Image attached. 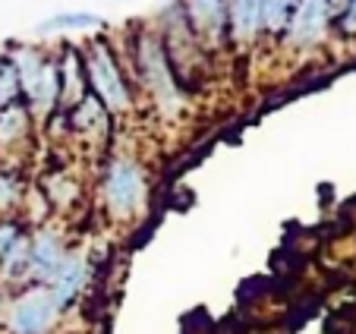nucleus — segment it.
<instances>
[{"label":"nucleus","mask_w":356,"mask_h":334,"mask_svg":"<svg viewBox=\"0 0 356 334\" xmlns=\"http://www.w3.org/2000/svg\"><path fill=\"white\" fill-rule=\"evenodd\" d=\"M57 70H60V104L76 107L86 98V82H82V70H79L76 51H67V57H63V63H57Z\"/></svg>","instance_id":"11"},{"label":"nucleus","mask_w":356,"mask_h":334,"mask_svg":"<svg viewBox=\"0 0 356 334\" xmlns=\"http://www.w3.org/2000/svg\"><path fill=\"white\" fill-rule=\"evenodd\" d=\"M86 73L92 95L104 104L108 114H127L133 107V92H129L127 79H123L120 61L114 57L108 41H92L86 47Z\"/></svg>","instance_id":"2"},{"label":"nucleus","mask_w":356,"mask_h":334,"mask_svg":"<svg viewBox=\"0 0 356 334\" xmlns=\"http://www.w3.org/2000/svg\"><path fill=\"white\" fill-rule=\"evenodd\" d=\"M47 193H51V202H54V205H70V202L79 196V186H76L70 177L57 174V177H51V183H47Z\"/></svg>","instance_id":"17"},{"label":"nucleus","mask_w":356,"mask_h":334,"mask_svg":"<svg viewBox=\"0 0 356 334\" xmlns=\"http://www.w3.org/2000/svg\"><path fill=\"white\" fill-rule=\"evenodd\" d=\"M19 95H22L19 73H16V67L10 63V57H3V63H0V107L16 104Z\"/></svg>","instance_id":"16"},{"label":"nucleus","mask_w":356,"mask_h":334,"mask_svg":"<svg viewBox=\"0 0 356 334\" xmlns=\"http://www.w3.org/2000/svg\"><path fill=\"white\" fill-rule=\"evenodd\" d=\"M136 70L142 76V86L148 88L152 101L158 104L161 114H180L183 107V92L177 86V76H174V67H170V54L164 47L161 35H152V32H142L136 38Z\"/></svg>","instance_id":"1"},{"label":"nucleus","mask_w":356,"mask_h":334,"mask_svg":"<svg viewBox=\"0 0 356 334\" xmlns=\"http://www.w3.org/2000/svg\"><path fill=\"white\" fill-rule=\"evenodd\" d=\"M29 133V107L26 104H10L0 111V145H13V142L26 139Z\"/></svg>","instance_id":"13"},{"label":"nucleus","mask_w":356,"mask_h":334,"mask_svg":"<svg viewBox=\"0 0 356 334\" xmlns=\"http://www.w3.org/2000/svg\"><path fill=\"white\" fill-rule=\"evenodd\" d=\"M300 0H265V35H284Z\"/></svg>","instance_id":"15"},{"label":"nucleus","mask_w":356,"mask_h":334,"mask_svg":"<svg viewBox=\"0 0 356 334\" xmlns=\"http://www.w3.org/2000/svg\"><path fill=\"white\" fill-rule=\"evenodd\" d=\"M73 127L79 133H108V111L95 95H86L73 107Z\"/></svg>","instance_id":"12"},{"label":"nucleus","mask_w":356,"mask_h":334,"mask_svg":"<svg viewBox=\"0 0 356 334\" xmlns=\"http://www.w3.org/2000/svg\"><path fill=\"white\" fill-rule=\"evenodd\" d=\"M22 274H29V237L26 234H22L19 240H16V246L0 259V278H3V281H16Z\"/></svg>","instance_id":"14"},{"label":"nucleus","mask_w":356,"mask_h":334,"mask_svg":"<svg viewBox=\"0 0 356 334\" xmlns=\"http://www.w3.org/2000/svg\"><path fill=\"white\" fill-rule=\"evenodd\" d=\"M180 10L202 47L227 41V0H180Z\"/></svg>","instance_id":"5"},{"label":"nucleus","mask_w":356,"mask_h":334,"mask_svg":"<svg viewBox=\"0 0 356 334\" xmlns=\"http://www.w3.org/2000/svg\"><path fill=\"white\" fill-rule=\"evenodd\" d=\"M101 196H104V205L114 218L139 214L148 196L145 170L133 158H114L104 170V180H101Z\"/></svg>","instance_id":"3"},{"label":"nucleus","mask_w":356,"mask_h":334,"mask_svg":"<svg viewBox=\"0 0 356 334\" xmlns=\"http://www.w3.org/2000/svg\"><path fill=\"white\" fill-rule=\"evenodd\" d=\"M57 309L54 296L44 284H35V287L22 290L7 309V331L10 334H47L54 328Z\"/></svg>","instance_id":"4"},{"label":"nucleus","mask_w":356,"mask_h":334,"mask_svg":"<svg viewBox=\"0 0 356 334\" xmlns=\"http://www.w3.org/2000/svg\"><path fill=\"white\" fill-rule=\"evenodd\" d=\"M19 237H22L19 224H13V221H3V224H0V259H3V255L16 246V240H19Z\"/></svg>","instance_id":"19"},{"label":"nucleus","mask_w":356,"mask_h":334,"mask_svg":"<svg viewBox=\"0 0 356 334\" xmlns=\"http://www.w3.org/2000/svg\"><path fill=\"white\" fill-rule=\"evenodd\" d=\"M104 26V19L88 10H67V13H54L47 16L44 22H38V32L41 35H51V32H86V29H98Z\"/></svg>","instance_id":"10"},{"label":"nucleus","mask_w":356,"mask_h":334,"mask_svg":"<svg viewBox=\"0 0 356 334\" xmlns=\"http://www.w3.org/2000/svg\"><path fill=\"white\" fill-rule=\"evenodd\" d=\"M88 274H92V265L82 253H67V259L60 262V268L54 271V278L44 284L54 296L57 309H67L76 296L82 294V287L88 284Z\"/></svg>","instance_id":"7"},{"label":"nucleus","mask_w":356,"mask_h":334,"mask_svg":"<svg viewBox=\"0 0 356 334\" xmlns=\"http://www.w3.org/2000/svg\"><path fill=\"white\" fill-rule=\"evenodd\" d=\"M67 259V249H63V240L57 230L44 228L35 237H29V274L35 281H51L54 271L60 268V262Z\"/></svg>","instance_id":"8"},{"label":"nucleus","mask_w":356,"mask_h":334,"mask_svg":"<svg viewBox=\"0 0 356 334\" xmlns=\"http://www.w3.org/2000/svg\"><path fill=\"white\" fill-rule=\"evenodd\" d=\"M337 22H341V29H343L347 35L356 32V0H347V7L337 13Z\"/></svg>","instance_id":"20"},{"label":"nucleus","mask_w":356,"mask_h":334,"mask_svg":"<svg viewBox=\"0 0 356 334\" xmlns=\"http://www.w3.org/2000/svg\"><path fill=\"white\" fill-rule=\"evenodd\" d=\"M331 7L328 0H300L290 16L287 29H284V38H287L290 47H312L325 38L331 22Z\"/></svg>","instance_id":"6"},{"label":"nucleus","mask_w":356,"mask_h":334,"mask_svg":"<svg viewBox=\"0 0 356 334\" xmlns=\"http://www.w3.org/2000/svg\"><path fill=\"white\" fill-rule=\"evenodd\" d=\"M227 35L236 45H252L265 35V0H227Z\"/></svg>","instance_id":"9"},{"label":"nucleus","mask_w":356,"mask_h":334,"mask_svg":"<svg viewBox=\"0 0 356 334\" xmlns=\"http://www.w3.org/2000/svg\"><path fill=\"white\" fill-rule=\"evenodd\" d=\"M16 199H19V180L13 174H0V212L13 208Z\"/></svg>","instance_id":"18"}]
</instances>
